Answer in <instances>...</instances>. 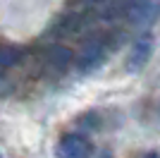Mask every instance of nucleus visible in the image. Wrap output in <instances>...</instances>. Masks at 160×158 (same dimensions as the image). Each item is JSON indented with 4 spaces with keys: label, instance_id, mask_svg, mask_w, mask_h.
<instances>
[{
    "label": "nucleus",
    "instance_id": "f257e3e1",
    "mask_svg": "<svg viewBox=\"0 0 160 158\" xmlns=\"http://www.w3.org/2000/svg\"><path fill=\"white\" fill-rule=\"evenodd\" d=\"M93 151L91 141L77 134H69L58 144V158H88Z\"/></svg>",
    "mask_w": 160,
    "mask_h": 158
},
{
    "label": "nucleus",
    "instance_id": "f03ea898",
    "mask_svg": "<svg viewBox=\"0 0 160 158\" xmlns=\"http://www.w3.org/2000/svg\"><path fill=\"white\" fill-rule=\"evenodd\" d=\"M151 53H153V39L151 36H141V39L134 41L132 50H129L127 55V70L129 72H139L141 67L148 62V58H151Z\"/></svg>",
    "mask_w": 160,
    "mask_h": 158
},
{
    "label": "nucleus",
    "instance_id": "7ed1b4c3",
    "mask_svg": "<svg viewBox=\"0 0 160 158\" xmlns=\"http://www.w3.org/2000/svg\"><path fill=\"white\" fill-rule=\"evenodd\" d=\"M103 53H105L103 41H98V39L88 41L86 46L81 48V53H79V67H81V70H91V67H96L100 60H103Z\"/></svg>",
    "mask_w": 160,
    "mask_h": 158
},
{
    "label": "nucleus",
    "instance_id": "20e7f679",
    "mask_svg": "<svg viewBox=\"0 0 160 158\" xmlns=\"http://www.w3.org/2000/svg\"><path fill=\"white\" fill-rule=\"evenodd\" d=\"M155 14H158V5L153 0H136L129 7V19L134 24H146V22L153 19Z\"/></svg>",
    "mask_w": 160,
    "mask_h": 158
},
{
    "label": "nucleus",
    "instance_id": "39448f33",
    "mask_svg": "<svg viewBox=\"0 0 160 158\" xmlns=\"http://www.w3.org/2000/svg\"><path fill=\"white\" fill-rule=\"evenodd\" d=\"M86 5H100V3H105V0H84Z\"/></svg>",
    "mask_w": 160,
    "mask_h": 158
},
{
    "label": "nucleus",
    "instance_id": "423d86ee",
    "mask_svg": "<svg viewBox=\"0 0 160 158\" xmlns=\"http://www.w3.org/2000/svg\"><path fill=\"white\" fill-rule=\"evenodd\" d=\"M141 158H160L158 153H146V156H141Z\"/></svg>",
    "mask_w": 160,
    "mask_h": 158
},
{
    "label": "nucleus",
    "instance_id": "0eeeda50",
    "mask_svg": "<svg viewBox=\"0 0 160 158\" xmlns=\"http://www.w3.org/2000/svg\"><path fill=\"white\" fill-rule=\"evenodd\" d=\"M100 158H110V156H100Z\"/></svg>",
    "mask_w": 160,
    "mask_h": 158
},
{
    "label": "nucleus",
    "instance_id": "6e6552de",
    "mask_svg": "<svg viewBox=\"0 0 160 158\" xmlns=\"http://www.w3.org/2000/svg\"><path fill=\"white\" fill-rule=\"evenodd\" d=\"M0 158H2V153H0Z\"/></svg>",
    "mask_w": 160,
    "mask_h": 158
}]
</instances>
